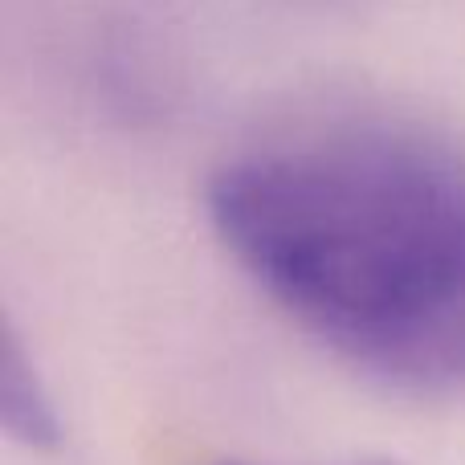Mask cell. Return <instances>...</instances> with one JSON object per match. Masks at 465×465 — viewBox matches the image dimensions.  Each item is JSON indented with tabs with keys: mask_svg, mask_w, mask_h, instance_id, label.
<instances>
[{
	"mask_svg": "<svg viewBox=\"0 0 465 465\" xmlns=\"http://www.w3.org/2000/svg\"><path fill=\"white\" fill-rule=\"evenodd\" d=\"M209 225L245 278L355 371L465 392V155L404 127H319L225 160Z\"/></svg>",
	"mask_w": 465,
	"mask_h": 465,
	"instance_id": "6da1fadb",
	"label": "cell"
},
{
	"mask_svg": "<svg viewBox=\"0 0 465 465\" xmlns=\"http://www.w3.org/2000/svg\"><path fill=\"white\" fill-rule=\"evenodd\" d=\"M0 425L16 445L54 450L62 441L57 404L13 322L0 331Z\"/></svg>",
	"mask_w": 465,
	"mask_h": 465,
	"instance_id": "7a4b0ae2",
	"label": "cell"
},
{
	"mask_svg": "<svg viewBox=\"0 0 465 465\" xmlns=\"http://www.w3.org/2000/svg\"><path fill=\"white\" fill-rule=\"evenodd\" d=\"M221 465H249V461H221ZM343 465H401V461H388V458H363V461H343Z\"/></svg>",
	"mask_w": 465,
	"mask_h": 465,
	"instance_id": "3957f363",
	"label": "cell"
}]
</instances>
